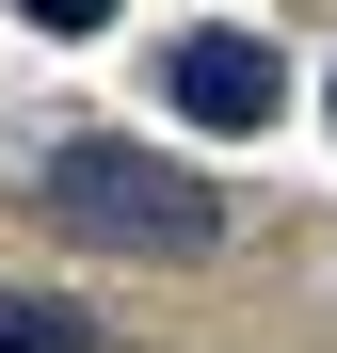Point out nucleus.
Segmentation results:
<instances>
[{
	"instance_id": "f03ea898",
	"label": "nucleus",
	"mask_w": 337,
	"mask_h": 353,
	"mask_svg": "<svg viewBox=\"0 0 337 353\" xmlns=\"http://www.w3.org/2000/svg\"><path fill=\"white\" fill-rule=\"evenodd\" d=\"M161 97H177L193 129H225V145H241V129H273V112H289V65H273L257 32H177Z\"/></svg>"
},
{
	"instance_id": "f257e3e1",
	"label": "nucleus",
	"mask_w": 337,
	"mask_h": 353,
	"mask_svg": "<svg viewBox=\"0 0 337 353\" xmlns=\"http://www.w3.org/2000/svg\"><path fill=\"white\" fill-rule=\"evenodd\" d=\"M48 209L81 241H112V257H209L225 241V193L193 161H161V145H65L48 161Z\"/></svg>"
},
{
	"instance_id": "20e7f679",
	"label": "nucleus",
	"mask_w": 337,
	"mask_h": 353,
	"mask_svg": "<svg viewBox=\"0 0 337 353\" xmlns=\"http://www.w3.org/2000/svg\"><path fill=\"white\" fill-rule=\"evenodd\" d=\"M32 32H112V0H17Z\"/></svg>"
},
{
	"instance_id": "7ed1b4c3",
	"label": "nucleus",
	"mask_w": 337,
	"mask_h": 353,
	"mask_svg": "<svg viewBox=\"0 0 337 353\" xmlns=\"http://www.w3.org/2000/svg\"><path fill=\"white\" fill-rule=\"evenodd\" d=\"M0 353H112L81 305H48V289H0Z\"/></svg>"
}]
</instances>
